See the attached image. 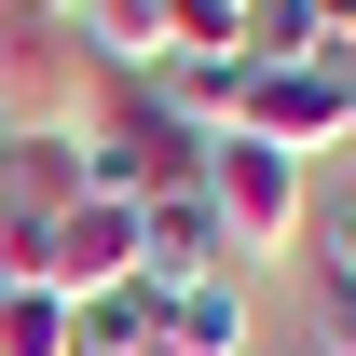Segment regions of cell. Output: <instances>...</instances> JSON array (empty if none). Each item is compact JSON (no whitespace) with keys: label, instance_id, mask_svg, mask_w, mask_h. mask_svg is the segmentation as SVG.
<instances>
[{"label":"cell","instance_id":"6da1fadb","mask_svg":"<svg viewBox=\"0 0 356 356\" xmlns=\"http://www.w3.org/2000/svg\"><path fill=\"white\" fill-rule=\"evenodd\" d=\"M83 165H96V192L151 206V192H192V178H206V124H192L151 69H96V96H83Z\"/></svg>","mask_w":356,"mask_h":356},{"label":"cell","instance_id":"7a4b0ae2","mask_svg":"<svg viewBox=\"0 0 356 356\" xmlns=\"http://www.w3.org/2000/svg\"><path fill=\"white\" fill-rule=\"evenodd\" d=\"M96 192L83 165V124H0V274H42L55 220Z\"/></svg>","mask_w":356,"mask_h":356},{"label":"cell","instance_id":"3957f363","mask_svg":"<svg viewBox=\"0 0 356 356\" xmlns=\"http://www.w3.org/2000/svg\"><path fill=\"white\" fill-rule=\"evenodd\" d=\"M220 137H261V151H288V165L356 151V69H261V55H247V83H233V124H220Z\"/></svg>","mask_w":356,"mask_h":356},{"label":"cell","instance_id":"277c9868","mask_svg":"<svg viewBox=\"0 0 356 356\" xmlns=\"http://www.w3.org/2000/svg\"><path fill=\"white\" fill-rule=\"evenodd\" d=\"M96 55L83 14H42V0H0V124H83Z\"/></svg>","mask_w":356,"mask_h":356},{"label":"cell","instance_id":"5b68a950","mask_svg":"<svg viewBox=\"0 0 356 356\" xmlns=\"http://www.w3.org/2000/svg\"><path fill=\"white\" fill-rule=\"evenodd\" d=\"M206 206H220L233 261H288L302 247V165L261 151V137H206Z\"/></svg>","mask_w":356,"mask_h":356},{"label":"cell","instance_id":"8992f818","mask_svg":"<svg viewBox=\"0 0 356 356\" xmlns=\"http://www.w3.org/2000/svg\"><path fill=\"white\" fill-rule=\"evenodd\" d=\"M137 274H151V220H137L124 192H83V206L55 220V247H42L28 288H55V302L83 315V302H110V288H137Z\"/></svg>","mask_w":356,"mask_h":356},{"label":"cell","instance_id":"52a82bcc","mask_svg":"<svg viewBox=\"0 0 356 356\" xmlns=\"http://www.w3.org/2000/svg\"><path fill=\"white\" fill-rule=\"evenodd\" d=\"M69 14H83L96 69H165V42H178V0H69Z\"/></svg>","mask_w":356,"mask_h":356},{"label":"cell","instance_id":"ba28073f","mask_svg":"<svg viewBox=\"0 0 356 356\" xmlns=\"http://www.w3.org/2000/svg\"><path fill=\"white\" fill-rule=\"evenodd\" d=\"M165 356H247V288H233V274L178 288L165 302Z\"/></svg>","mask_w":356,"mask_h":356},{"label":"cell","instance_id":"9c48e42d","mask_svg":"<svg viewBox=\"0 0 356 356\" xmlns=\"http://www.w3.org/2000/svg\"><path fill=\"white\" fill-rule=\"evenodd\" d=\"M165 302H178V288L137 274V288H110V302H83V343L96 356H165Z\"/></svg>","mask_w":356,"mask_h":356},{"label":"cell","instance_id":"30bf717a","mask_svg":"<svg viewBox=\"0 0 356 356\" xmlns=\"http://www.w3.org/2000/svg\"><path fill=\"white\" fill-rule=\"evenodd\" d=\"M69 343H83V315L28 274H0V356H69Z\"/></svg>","mask_w":356,"mask_h":356},{"label":"cell","instance_id":"8fae6325","mask_svg":"<svg viewBox=\"0 0 356 356\" xmlns=\"http://www.w3.org/2000/svg\"><path fill=\"white\" fill-rule=\"evenodd\" d=\"M302 315H315V356H356V274L302 261Z\"/></svg>","mask_w":356,"mask_h":356},{"label":"cell","instance_id":"7c38bea8","mask_svg":"<svg viewBox=\"0 0 356 356\" xmlns=\"http://www.w3.org/2000/svg\"><path fill=\"white\" fill-rule=\"evenodd\" d=\"M165 55H247V0H178V42Z\"/></svg>","mask_w":356,"mask_h":356},{"label":"cell","instance_id":"4fadbf2b","mask_svg":"<svg viewBox=\"0 0 356 356\" xmlns=\"http://www.w3.org/2000/svg\"><path fill=\"white\" fill-rule=\"evenodd\" d=\"M315 261H329V274H356V192L329 206V233H315Z\"/></svg>","mask_w":356,"mask_h":356},{"label":"cell","instance_id":"5bb4252c","mask_svg":"<svg viewBox=\"0 0 356 356\" xmlns=\"http://www.w3.org/2000/svg\"><path fill=\"white\" fill-rule=\"evenodd\" d=\"M42 14H69V0H42Z\"/></svg>","mask_w":356,"mask_h":356},{"label":"cell","instance_id":"9a60e30c","mask_svg":"<svg viewBox=\"0 0 356 356\" xmlns=\"http://www.w3.org/2000/svg\"><path fill=\"white\" fill-rule=\"evenodd\" d=\"M69 356H96V343H69Z\"/></svg>","mask_w":356,"mask_h":356}]
</instances>
